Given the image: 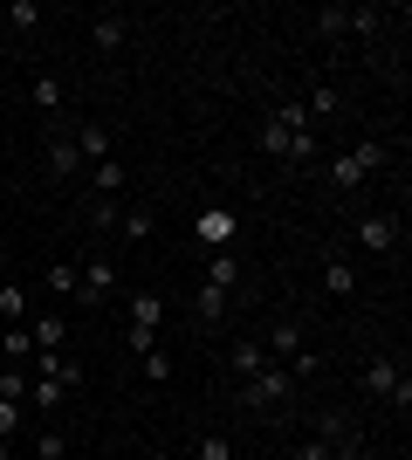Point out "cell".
Masks as SVG:
<instances>
[{"label": "cell", "instance_id": "27", "mask_svg": "<svg viewBox=\"0 0 412 460\" xmlns=\"http://www.w3.org/2000/svg\"><path fill=\"white\" fill-rule=\"evenodd\" d=\"M337 103H344V96H337V83H316L302 111H310V117H337Z\"/></svg>", "mask_w": 412, "mask_h": 460}, {"label": "cell", "instance_id": "3", "mask_svg": "<svg viewBox=\"0 0 412 460\" xmlns=\"http://www.w3.org/2000/svg\"><path fill=\"white\" fill-rule=\"evenodd\" d=\"M289 385H295L289 365H275V358H268L255 378H241V405H282V399H289Z\"/></svg>", "mask_w": 412, "mask_h": 460}, {"label": "cell", "instance_id": "18", "mask_svg": "<svg viewBox=\"0 0 412 460\" xmlns=\"http://www.w3.org/2000/svg\"><path fill=\"white\" fill-rule=\"evenodd\" d=\"M48 165H56L62 179H76V172H83V152H76V137H48Z\"/></svg>", "mask_w": 412, "mask_h": 460}, {"label": "cell", "instance_id": "23", "mask_svg": "<svg viewBox=\"0 0 412 460\" xmlns=\"http://www.w3.org/2000/svg\"><path fill=\"white\" fill-rule=\"evenodd\" d=\"M35 111L41 117H62V76H35Z\"/></svg>", "mask_w": 412, "mask_h": 460}, {"label": "cell", "instance_id": "24", "mask_svg": "<svg viewBox=\"0 0 412 460\" xmlns=\"http://www.w3.org/2000/svg\"><path fill=\"white\" fill-rule=\"evenodd\" d=\"M41 282L56 288V296H76V282H83V269H76V261H48V275H41Z\"/></svg>", "mask_w": 412, "mask_h": 460}, {"label": "cell", "instance_id": "14", "mask_svg": "<svg viewBox=\"0 0 412 460\" xmlns=\"http://www.w3.org/2000/svg\"><path fill=\"white\" fill-rule=\"evenodd\" d=\"M118 227H124V241H152V227H158V213L137 199V207H124L118 213Z\"/></svg>", "mask_w": 412, "mask_h": 460}, {"label": "cell", "instance_id": "28", "mask_svg": "<svg viewBox=\"0 0 412 460\" xmlns=\"http://www.w3.org/2000/svg\"><path fill=\"white\" fill-rule=\"evenodd\" d=\"M206 282L234 288V282H241V261H234V254H227V248H220V254H214V269H206Z\"/></svg>", "mask_w": 412, "mask_h": 460}, {"label": "cell", "instance_id": "31", "mask_svg": "<svg viewBox=\"0 0 412 460\" xmlns=\"http://www.w3.org/2000/svg\"><path fill=\"white\" fill-rule=\"evenodd\" d=\"M145 378L165 385V378H172V358H165V350H145Z\"/></svg>", "mask_w": 412, "mask_h": 460}, {"label": "cell", "instance_id": "13", "mask_svg": "<svg viewBox=\"0 0 412 460\" xmlns=\"http://www.w3.org/2000/svg\"><path fill=\"white\" fill-rule=\"evenodd\" d=\"M193 316H199V323H220V316H227V288H220V282H199Z\"/></svg>", "mask_w": 412, "mask_h": 460}, {"label": "cell", "instance_id": "21", "mask_svg": "<svg viewBox=\"0 0 412 460\" xmlns=\"http://www.w3.org/2000/svg\"><path fill=\"white\" fill-rule=\"evenodd\" d=\"M62 399H69L62 385H48V378H28V405H35V412H62Z\"/></svg>", "mask_w": 412, "mask_h": 460}, {"label": "cell", "instance_id": "30", "mask_svg": "<svg viewBox=\"0 0 412 460\" xmlns=\"http://www.w3.org/2000/svg\"><path fill=\"white\" fill-rule=\"evenodd\" d=\"M62 447H69V440H62V426H41V433H35V460H62Z\"/></svg>", "mask_w": 412, "mask_h": 460}, {"label": "cell", "instance_id": "19", "mask_svg": "<svg viewBox=\"0 0 412 460\" xmlns=\"http://www.w3.org/2000/svg\"><path fill=\"white\" fill-rule=\"evenodd\" d=\"M90 186H97V199H118V192H124V165H118V158L90 165Z\"/></svg>", "mask_w": 412, "mask_h": 460}, {"label": "cell", "instance_id": "32", "mask_svg": "<svg viewBox=\"0 0 412 460\" xmlns=\"http://www.w3.org/2000/svg\"><path fill=\"white\" fill-rule=\"evenodd\" d=\"M21 412H28V405H14V399H0V440H14V426H21Z\"/></svg>", "mask_w": 412, "mask_h": 460}, {"label": "cell", "instance_id": "25", "mask_svg": "<svg viewBox=\"0 0 412 460\" xmlns=\"http://www.w3.org/2000/svg\"><path fill=\"white\" fill-rule=\"evenodd\" d=\"M261 365H268V350H261L255 337H248V344H234V378H255Z\"/></svg>", "mask_w": 412, "mask_h": 460}, {"label": "cell", "instance_id": "26", "mask_svg": "<svg viewBox=\"0 0 412 460\" xmlns=\"http://www.w3.org/2000/svg\"><path fill=\"white\" fill-rule=\"evenodd\" d=\"M0 399L28 405V371H21V365H0Z\"/></svg>", "mask_w": 412, "mask_h": 460}, {"label": "cell", "instance_id": "9", "mask_svg": "<svg viewBox=\"0 0 412 460\" xmlns=\"http://www.w3.org/2000/svg\"><path fill=\"white\" fill-rule=\"evenodd\" d=\"M110 288H118V269H110V261H83V282H76V303H103V296H110Z\"/></svg>", "mask_w": 412, "mask_h": 460}, {"label": "cell", "instance_id": "4", "mask_svg": "<svg viewBox=\"0 0 412 460\" xmlns=\"http://www.w3.org/2000/svg\"><path fill=\"white\" fill-rule=\"evenodd\" d=\"M158 323H165V296H131V350H158Z\"/></svg>", "mask_w": 412, "mask_h": 460}, {"label": "cell", "instance_id": "11", "mask_svg": "<svg viewBox=\"0 0 412 460\" xmlns=\"http://www.w3.org/2000/svg\"><path fill=\"white\" fill-rule=\"evenodd\" d=\"M90 41H97L103 56H118L124 41H131V28H124V21H118V14H97V21H90Z\"/></svg>", "mask_w": 412, "mask_h": 460}, {"label": "cell", "instance_id": "29", "mask_svg": "<svg viewBox=\"0 0 412 460\" xmlns=\"http://www.w3.org/2000/svg\"><path fill=\"white\" fill-rule=\"evenodd\" d=\"M193 460H234V447H227V433H199Z\"/></svg>", "mask_w": 412, "mask_h": 460}, {"label": "cell", "instance_id": "15", "mask_svg": "<svg viewBox=\"0 0 412 460\" xmlns=\"http://www.w3.org/2000/svg\"><path fill=\"white\" fill-rule=\"evenodd\" d=\"M261 350H268V358H282V365H289L295 350H302V323H275V330H268V344H261Z\"/></svg>", "mask_w": 412, "mask_h": 460}, {"label": "cell", "instance_id": "12", "mask_svg": "<svg viewBox=\"0 0 412 460\" xmlns=\"http://www.w3.org/2000/svg\"><path fill=\"white\" fill-rule=\"evenodd\" d=\"M323 288H330V296H357V261L330 254V261H323Z\"/></svg>", "mask_w": 412, "mask_h": 460}, {"label": "cell", "instance_id": "33", "mask_svg": "<svg viewBox=\"0 0 412 460\" xmlns=\"http://www.w3.org/2000/svg\"><path fill=\"white\" fill-rule=\"evenodd\" d=\"M295 460H337V454H330L323 440H302V447H295Z\"/></svg>", "mask_w": 412, "mask_h": 460}, {"label": "cell", "instance_id": "5", "mask_svg": "<svg viewBox=\"0 0 412 460\" xmlns=\"http://www.w3.org/2000/svg\"><path fill=\"white\" fill-rule=\"evenodd\" d=\"M364 392H372V399H399V405H406L412 399V378L392 365V358H372V365H364Z\"/></svg>", "mask_w": 412, "mask_h": 460}, {"label": "cell", "instance_id": "10", "mask_svg": "<svg viewBox=\"0 0 412 460\" xmlns=\"http://www.w3.org/2000/svg\"><path fill=\"white\" fill-rule=\"evenodd\" d=\"M76 152H83V165H103V158H118V152H110V131H103V124H76Z\"/></svg>", "mask_w": 412, "mask_h": 460}, {"label": "cell", "instance_id": "1", "mask_svg": "<svg viewBox=\"0 0 412 460\" xmlns=\"http://www.w3.org/2000/svg\"><path fill=\"white\" fill-rule=\"evenodd\" d=\"M261 152H268V158H295V165H302V158L316 152L310 111H302V103H282V111H275L268 124H261Z\"/></svg>", "mask_w": 412, "mask_h": 460}, {"label": "cell", "instance_id": "8", "mask_svg": "<svg viewBox=\"0 0 412 460\" xmlns=\"http://www.w3.org/2000/svg\"><path fill=\"white\" fill-rule=\"evenodd\" d=\"M35 378L62 385V392H76V385H83V365H76V358H62V350H35Z\"/></svg>", "mask_w": 412, "mask_h": 460}, {"label": "cell", "instance_id": "2", "mask_svg": "<svg viewBox=\"0 0 412 460\" xmlns=\"http://www.w3.org/2000/svg\"><path fill=\"white\" fill-rule=\"evenodd\" d=\"M385 158H392V152H385V137H364V145H351V152H344V158L330 165V179H337L344 192H351V186H364V179H372L378 165H385Z\"/></svg>", "mask_w": 412, "mask_h": 460}, {"label": "cell", "instance_id": "34", "mask_svg": "<svg viewBox=\"0 0 412 460\" xmlns=\"http://www.w3.org/2000/svg\"><path fill=\"white\" fill-rule=\"evenodd\" d=\"M145 460H172V454H145Z\"/></svg>", "mask_w": 412, "mask_h": 460}, {"label": "cell", "instance_id": "20", "mask_svg": "<svg viewBox=\"0 0 412 460\" xmlns=\"http://www.w3.org/2000/svg\"><path fill=\"white\" fill-rule=\"evenodd\" d=\"M193 234H199V241H227V234H234V213H227V207H206Z\"/></svg>", "mask_w": 412, "mask_h": 460}, {"label": "cell", "instance_id": "6", "mask_svg": "<svg viewBox=\"0 0 412 460\" xmlns=\"http://www.w3.org/2000/svg\"><path fill=\"white\" fill-rule=\"evenodd\" d=\"M316 28H323V35H372V28H378V7H323Z\"/></svg>", "mask_w": 412, "mask_h": 460}, {"label": "cell", "instance_id": "17", "mask_svg": "<svg viewBox=\"0 0 412 460\" xmlns=\"http://www.w3.org/2000/svg\"><path fill=\"white\" fill-rule=\"evenodd\" d=\"M0 358H7V365L35 358V337H28V323H7V330H0Z\"/></svg>", "mask_w": 412, "mask_h": 460}, {"label": "cell", "instance_id": "22", "mask_svg": "<svg viewBox=\"0 0 412 460\" xmlns=\"http://www.w3.org/2000/svg\"><path fill=\"white\" fill-rule=\"evenodd\" d=\"M28 337L35 350H62V316H28Z\"/></svg>", "mask_w": 412, "mask_h": 460}, {"label": "cell", "instance_id": "7", "mask_svg": "<svg viewBox=\"0 0 412 460\" xmlns=\"http://www.w3.org/2000/svg\"><path fill=\"white\" fill-rule=\"evenodd\" d=\"M357 248L364 254H392L399 248V220L392 213H364V220H357Z\"/></svg>", "mask_w": 412, "mask_h": 460}, {"label": "cell", "instance_id": "16", "mask_svg": "<svg viewBox=\"0 0 412 460\" xmlns=\"http://www.w3.org/2000/svg\"><path fill=\"white\" fill-rule=\"evenodd\" d=\"M35 309H28V288L21 282H0V323H28Z\"/></svg>", "mask_w": 412, "mask_h": 460}]
</instances>
